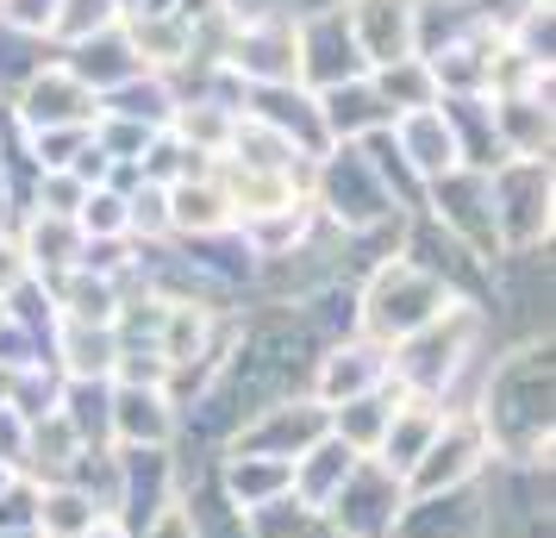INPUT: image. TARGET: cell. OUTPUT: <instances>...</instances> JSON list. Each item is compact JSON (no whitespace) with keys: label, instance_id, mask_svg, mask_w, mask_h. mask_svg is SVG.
<instances>
[{"label":"cell","instance_id":"1","mask_svg":"<svg viewBox=\"0 0 556 538\" xmlns=\"http://www.w3.org/2000/svg\"><path fill=\"white\" fill-rule=\"evenodd\" d=\"M481 438L494 463L513 470H551L556 451V358H551V333L519 338L513 351L488 358L481 388L469 395Z\"/></svg>","mask_w":556,"mask_h":538},{"label":"cell","instance_id":"2","mask_svg":"<svg viewBox=\"0 0 556 538\" xmlns=\"http://www.w3.org/2000/svg\"><path fill=\"white\" fill-rule=\"evenodd\" d=\"M488 308L476 301H451V308L426 320L419 333L388 345V383L401 395H426L444 408H463V383L481 370V345H488Z\"/></svg>","mask_w":556,"mask_h":538},{"label":"cell","instance_id":"3","mask_svg":"<svg viewBox=\"0 0 556 538\" xmlns=\"http://www.w3.org/2000/svg\"><path fill=\"white\" fill-rule=\"evenodd\" d=\"M306 201L319 213V226L344 232V238H376V232L413 220L363 145H326V151L313 157V170H306Z\"/></svg>","mask_w":556,"mask_h":538},{"label":"cell","instance_id":"4","mask_svg":"<svg viewBox=\"0 0 556 538\" xmlns=\"http://www.w3.org/2000/svg\"><path fill=\"white\" fill-rule=\"evenodd\" d=\"M351 295H356V333L376 338V345H401L406 333H419L426 320H438L451 301H463V295H451L426 263H413L406 251L376 257Z\"/></svg>","mask_w":556,"mask_h":538},{"label":"cell","instance_id":"5","mask_svg":"<svg viewBox=\"0 0 556 538\" xmlns=\"http://www.w3.org/2000/svg\"><path fill=\"white\" fill-rule=\"evenodd\" d=\"M488 201L506 257H538L556 226V176L551 157H506L488 170Z\"/></svg>","mask_w":556,"mask_h":538},{"label":"cell","instance_id":"6","mask_svg":"<svg viewBox=\"0 0 556 538\" xmlns=\"http://www.w3.org/2000/svg\"><path fill=\"white\" fill-rule=\"evenodd\" d=\"M419 213H426L444 238H456L476 263H488V270L506 263L501 232H494V201H488V176H481V170H451V176L426 182Z\"/></svg>","mask_w":556,"mask_h":538},{"label":"cell","instance_id":"7","mask_svg":"<svg viewBox=\"0 0 556 538\" xmlns=\"http://www.w3.org/2000/svg\"><path fill=\"white\" fill-rule=\"evenodd\" d=\"M181 495V451H119L113 445V508L106 520L126 538H138L156 513H169Z\"/></svg>","mask_w":556,"mask_h":538},{"label":"cell","instance_id":"8","mask_svg":"<svg viewBox=\"0 0 556 538\" xmlns=\"http://www.w3.org/2000/svg\"><path fill=\"white\" fill-rule=\"evenodd\" d=\"M406 508V483L376 458H356V470L338 483V495L326 501L331 538H388L394 520Z\"/></svg>","mask_w":556,"mask_h":538},{"label":"cell","instance_id":"9","mask_svg":"<svg viewBox=\"0 0 556 538\" xmlns=\"http://www.w3.org/2000/svg\"><path fill=\"white\" fill-rule=\"evenodd\" d=\"M488 470H494V451H488V438H481L476 413L451 408L444 426H438V438L426 445V458L413 463L401 483H406V495H438V488L488 483Z\"/></svg>","mask_w":556,"mask_h":538},{"label":"cell","instance_id":"10","mask_svg":"<svg viewBox=\"0 0 556 538\" xmlns=\"http://www.w3.org/2000/svg\"><path fill=\"white\" fill-rule=\"evenodd\" d=\"M376 388H388V345H376V338H363V333L326 338L313 370H306V395L326 413L356 401V395H376Z\"/></svg>","mask_w":556,"mask_h":538},{"label":"cell","instance_id":"11","mask_svg":"<svg viewBox=\"0 0 556 538\" xmlns=\"http://www.w3.org/2000/svg\"><path fill=\"white\" fill-rule=\"evenodd\" d=\"M294 51H301V88H313V95H326L338 82L369 76V63H363V51H356V38H351L338 7H306V13H294Z\"/></svg>","mask_w":556,"mask_h":538},{"label":"cell","instance_id":"12","mask_svg":"<svg viewBox=\"0 0 556 538\" xmlns=\"http://www.w3.org/2000/svg\"><path fill=\"white\" fill-rule=\"evenodd\" d=\"M488 533H494V488L463 483V488H438V495H406L388 538H488Z\"/></svg>","mask_w":556,"mask_h":538},{"label":"cell","instance_id":"13","mask_svg":"<svg viewBox=\"0 0 556 538\" xmlns=\"http://www.w3.org/2000/svg\"><path fill=\"white\" fill-rule=\"evenodd\" d=\"M7 113H13V132L26 138V132H63V126H94L101 120V101L81 88L63 63H45L38 76H26L20 88H13V101H7Z\"/></svg>","mask_w":556,"mask_h":538},{"label":"cell","instance_id":"14","mask_svg":"<svg viewBox=\"0 0 556 538\" xmlns=\"http://www.w3.org/2000/svg\"><path fill=\"white\" fill-rule=\"evenodd\" d=\"M326 433H331V413L319 408L313 395H288V401H276V408L251 413V420L231 433V451H256V458L294 463L306 445H319Z\"/></svg>","mask_w":556,"mask_h":538},{"label":"cell","instance_id":"15","mask_svg":"<svg viewBox=\"0 0 556 538\" xmlns=\"http://www.w3.org/2000/svg\"><path fill=\"white\" fill-rule=\"evenodd\" d=\"M344 26H351L356 51L369 70H388V63H406L413 51V26H419V0H338Z\"/></svg>","mask_w":556,"mask_h":538},{"label":"cell","instance_id":"16","mask_svg":"<svg viewBox=\"0 0 556 538\" xmlns=\"http://www.w3.org/2000/svg\"><path fill=\"white\" fill-rule=\"evenodd\" d=\"M181 438V408L169 388L151 383H113V445L119 451H169Z\"/></svg>","mask_w":556,"mask_h":538},{"label":"cell","instance_id":"17","mask_svg":"<svg viewBox=\"0 0 556 538\" xmlns=\"http://www.w3.org/2000/svg\"><path fill=\"white\" fill-rule=\"evenodd\" d=\"M238 113H244V120H256V126H269L276 138H288V145L306 157V163L326 151L319 101H313V88H301V82H281V88H244Z\"/></svg>","mask_w":556,"mask_h":538},{"label":"cell","instance_id":"18","mask_svg":"<svg viewBox=\"0 0 556 538\" xmlns=\"http://www.w3.org/2000/svg\"><path fill=\"white\" fill-rule=\"evenodd\" d=\"M388 145L401 157V170L419 188L438 176H451L463 170V157H456V138H451V120H444V107H419V113H401L394 126H388Z\"/></svg>","mask_w":556,"mask_h":538},{"label":"cell","instance_id":"19","mask_svg":"<svg viewBox=\"0 0 556 538\" xmlns=\"http://www.w3.org/2000/svg\"><path fill=\"white\" fill-rule=\"evenodd\" d=\"M488 113H494V138H501L506 157H551V145H556L551 82L513 88V95H488Z\"/></svg>","mask_w":556,"mask_h":538},{"label":"cell","instance_id":"20","mask_svg":"<svg viewBox=\"0 0 556 538\" xmlns=\"http://www.w3.org/2000/svg\"><path fill=\"white\" fill-rule=\"evenodd\" d=\"M56 63H63L94 101L113 95V88H126L131 76H144V63H138V51H131L126 26H106V32H94V38H81V45H63Z\"/></svg>","mask_w":556,"mask_h":538},{"label":"cell","instance_id":"21","mask_svg":"<svg viewBox=\"0 0 556 538\" xmlns=\"http://www.w3.org/2000/svg\"><path fill=\"white\" fill-rule=\"evenodd\" d=\"M181 513H188V533L194 538H251L244 513L226 501V488L213 483V458L181 451Z\"/></svg>","mask_w":556,"mask_h":538},{"label":"cell","instance_id":"22","mask_svg":"<svg viewBox=\"0 0 556 538\" xmlns=\"http://www.w3.org/2000/svg\"><path fill=\"white\" fill-rule=\"evenodd\" d=\"M213 483L226 488V501L238 513H256L294 488V470L281 458H256V451H231L226 445V451H213Z\"/></svg>","mask_w":556,"mask_h":538},{"label":"cell","instance_id":"23","mask_svg":"<svg viewBox=\"0 0 556 538\" xmlns=\"http://www.w3.org/2000/svg\"><path fill=\"white\" fill-rule=\"evenodd\" d=\"M13 238H20V251H26V270L38 276V283L51 288L63 283L70 270H81V232L76 220H56V213H20V226H13Z\"/></svg>","mask_w":556,"mask_h":538},{"label":"cell","instance_id":"24","mask_svg":"<svg viewBox=\"0 0 556 538\" xmlns=\"http://www.w3.org/2000/svg\"><path fill=\"white\" fill-rule=\"evenodd\" d=\"M444 401H426V395H401L394 401V413H388V433H381L376 445V463H388L394 476H406L413 463L426 458V445L438 438V426H444Z\"/></svg>","mask_w":556,"mask_h":538},{"label":"cell","instance_id":"25","mask_svg":"<svg viewBox=\"0 0 556 538\" xmlns=\"http://www.w3.org/2000/svg\"><path fill=\"white\" fill-rule=\"evenodd\" d=\"M313 101H319L326 145H363V138H376V132L394 126V120H388V107L376 101V88H369V76H363V82H338V88L313 95Z\"/></svg>","mask_w":556,"mask_h":538},{"label":"cell","instance_id":"26","mask_svg":"<svg viewBox=\"0 0 556 538\" xmlns=\"http://www.w3.org/2000/svg\"><path fill=\"white\" fill-rule=\"evenodd\" d=\"M113 326H76V320H56L51 333V363L56 376L70 383H113Z\"/></svg>","mask_w":556,"mask_h":538},{"label":"cell","instance_id":"27","mask_svg":"<svg viewBox=\"0 0 556 538\" xmlns=\"http://www.w3.org/2000/svg\"><path fill=\"white\" fill-rule=\"evenodd\" d=\"M101 501L76 483H31V533L38 538H76L101 526Z\"/></svg>","mask_w":556,"mask_h":538},{"label":"cell","instance_id":"28","mask_svg":"<svg viewBox=\"0 0 556 538\" xmlns=\"http://www.w3.org/2000/svg\"><path fill=\"white\" fill-rule=\"evenodd\" d=\"M288 470H294V488H288V495L326 513V501L338 495V483H344V476L356 470V451H351V445H344L338 433H326L319 445H306V451L288 463Z\"/></svg>","mask_w":556,"mask_h":538},{"label":"cell","instance_id":"29","mask_svg":"<svg viewBox=\"0 0 556 538\" xmlns=\"http://www.w3.org/2000/svg\"><path fill=\"white\" fill-rule=\"evenodd\" d=\"M231 226V207L219 195L213 170L188 182H169V232L176 238H206V232H226Z\"/></svg>","mask_w":556,"mask_h":538},{"label":"cell","instance_id":"30","mask_svg":"<svg viewBox=\"0 0 556 538\" xmlns=\"http://www.w3.org/2000/svg\"><path fill=\"white\" fill-rule=\"evenodd\" d=\"M56 320H76V326H113L119 320V301L126 288L106 283V276H88V270H70L63 283H51Z\"/></svg>","mask_w":556,"mask_h":538},{"label":"cell","instance_id":"31","mask_svg":"<svg viewBox=\"0 0 556 538\" xmlns=\"http://www.w3.org/2000/svg\"><path fill=\"white\" fill-rule=\"evenodd\" d=\"M56 420L81 445H113V383H70L56 388Z\"/></svg>","mask_w":556,"mask_h":538},{"label":"cell","instance_id":"32","mask_svg":"<svg viewBox=\"0 0 556 538\" xmlns=\"http://www.w3.org/2000/svg\"><path fill=\"white\" fill-rule=\"evenodd\" d=\"M101 113H113V120H131V126L144 132H169V113H176V88L163 76H131L126 88H113V95H101Z\"/></svg>","mask_w":556,"mask_h":538},{"label":"cell","instance_id":"33","mask_svg":"<svg viewBox=\"0 0 556 538\" xmlns=\"http://www.w3.org/2000/svg\"><path fill=\"white\" fill-rule=\"evenodd\" d=\"M394 401H401V388L388 383L376 388V395H356V401H344V408H331V433L351 445L356 458H376L381 433H388V413H394Z\"/></svg>","mask_w":556,"mask_h":538},{"label":"cell","instance_id":"34","mask_svg":"<svg viewBox=\"0 0 556 538\" xmlns=\"http://www.w3.org/2000/svg\"><path fill=\"white\" fill-rule=\"evenodd\" d=\"M369 88H376V101L388 107V120H401V113H419V107H438V82H431L426 57H406V63L369 70Z\"/></svg>","mask_w":556,"mask_h":538},{"label":"cell","instance_id":"35","mask_svg":"<svg viewBox=\"0 0 556 538\" xmlns=\"http://www.w3.org/2000/svg\"><path fill=\"white\" fill-rule=\"evenodd\" d=\"M81 458V438L45 413V420H31V445H26V483H63L70 476V463Z\"/></svg>","mask_w":556,"mask_h":538},{"label":"cell","instance_id":"36","mask_svg":"<svg viewBox=\"0 0 556 538\" xmlns=\"http://www.w3.org/2000/svg\"><path fill=\"white\" fill-rule=\"evenodd\" d=\"M244 526H251V538H331L326 513L294 501V495H281V501H269V508L244 513Z\"/></svg>","mask_w":556,"mask_h":538},{"label":"cell","instance_id":"37","mask_svg":"<svg viewBox=\"0 0 556 538\" xmlns=\"http://www.w3.org/2000/svg\"><path fill=\"white\" fill-rule=\"evenodd\" d=\"M119 26V0H56V20H51V51L63 45H81L94 32Z\"/></svg>","mask_w":556,"mask_h":538},{"label":"cell","instance_id":"38","mask_svg":"<svg viewBox=\"0 0 556 538\" xmlns=\"http://www.w3.org/2000/svg\"><path fill=\"white\" fill-rule=\"evenodd\" d=\"M56 388H63L56 363L20 370V376H13V388H7V408L20 413V420H45V413H56Z\"/></svg>","mask_w":556,"mask_h":538},{"label":"cell","instance_id":"39","mask_svg":"<svg viewBox=\"0 0 556 538\" xmlns=\"http://www.w3.org/2000/svg\"><path fill=\"white\" fill-rule=\"evenodd\" d=\"M76 232H81V245H94V238H126V195L88 188L81 207H76Z\"/></svg>","mask_w":556,"mask_h":538},{"label":"cell","instance_id":"40","mask_svg":"<svg viewBox=\"0 0 556 538\" xmlns=\"http://www.w3.org/2000/svg\"><path fill=\"white\" fill-rule=\"evenodd\" d=\"M81 195H88V188H81V182L70 176V170H38V176H31L26 207H31V213H56V220H76Z\"/></svg>","mask_w":556,"mask_h":538},{"label":"cell","instance_id":"41","mask_svg":"<svg viewBox=\"0 0 556 538\" xmlns=\"http://www.w3.org/2000/svg\"><path fill=\"white\" fill-rule=\"evenodd\" d=\"M51 20H56V0H0V26L31 32L45 45H51Z\"/></svg>","mask_w":556,"mask_h":538},{"label":"cell","instance_id":"42","mask_svg":"<svg viewBox=\"0 0 556 538\" xmlns=\"http://www.w3.org/2000/svg\"><path fill=\"white\" fill-rule=\"evenodd\" d=\"M26 445H31V420H20L13 408H0V470L26 476Z\"/></svg>","mask_w":556,"mask_h":538},{"label":"cell","instance_id":"43","mask_svg":"<svg viewBox=\"0 0 556 538\" xmlns=\"http://www.w3.org/2000/svg\"><path fill=\"white\" fill-rule=\"evenodd\" d=\"M26 251H20V238H13V226H0V301L13 295V288L26 283Z\"/></svg>","mask_w":556,"mask_h":538},{"label":"cell","instance_id":"44","mask_svg":"<svg viewBox=\"0 0 556 538\" xmlns=\"http://www.w3.org/2000/svg\"><path fill=\"white\" fill-rule=\"evenodd\" d=\"M138 538H194V533H188V513H181V501H176L169 513H156V520H151Z\"/></svg>","mask_w":556,"mask_h":538},{"label":"cell","instance_id":"45","mask_svg":"<svg viewBox=\"0 0 556 538\" xmlns=\"http://www.w3.org/2000/svg\"><path fill=\"white\" fill-rule=\"evenodd\" d=\"M13 195H20V188H13V176H7V157H0V226H7V207H13Z\"/></svg>","mask_w":556,"mask_h":538},{"label":"cell","instance_id":"46","mask_svg":"<svg viewBox=\"0 0 556 538\" xmlns=\"http://www.w3.org/2000/svg\"><path fill=\"white\" fill-rule=\"evenodd\" d=\"M76 538H126V533H119L113 520H101V526H88V533H76Z\"/></svg>","mask_w":556,"mask_h":538},{"label":"cell","instance_id":"47","mask_svg":"<svg viewBox=\"0 0 556 538\" xmlns=\"http://www.w3.org/2000/svg\"><path fill=\"white\" fill-rule=\"evenodd\" d=\"M0 538H38V533H31V526H7Z\"/></svg>","mask_w":556,"mask_h":538},{"label":"cell","instance_id":"48","mask_svg":"<svg viewBox=\"0 0 556 538\" xmlns=\"http://www.w3.org/2000/svg\"><path fill=\"white\" fill-rule=\"evenodd\" d=\"M20 483V476H13V470H0V495H7V488Z\"/></svg>","mask_w":556,"mask_h":538},{"label":"cell","instance_id":"49","mask_svg":"<svg viewBox=\"0 0 556 538\" xmlns=\"http://www.w3.org/2000/svg\"><path fill=\"white\" fill-rule=\"evenodd\" d=\"M313 7H338V0H313Z\"/></svg>","mask_w":556,"mask_h":538},{"label":"cell","instance_id":"50","mask_svg":"<svg viewBox=\"0 0 556 538\" xmlns=\"http://www.w3.org/2000/svg\"><path fill=\"white\" fill-rule=\"evenodd\" d=\"M0 113H7V101H0Z\"/></svg>","mask_w":556,"mask_h":538}]
</instances>
